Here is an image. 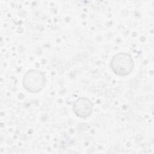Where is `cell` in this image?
<instances>
[{"label":"cell","instance_id":"3","mask_svg":"<svg viewBox=\"0 0 154 154\" xmlns=\"http://www.w3.org/2000/svg\"><path fill=\"white\" fill-rule=\"evenodd\" d=\"M93 103L85 97H79L73 103V111L75 114L80 117L85 119L89 117L93 111Z\"/></svg>","mask_w":154,"mask_h":154},{"label":"cell","instance_id":"2","mask_svg":"<svg viewBox=\"0 0 154 154\" xmlns=\"http://www.w3.org/2000/svg\"><path fill=\"white\" fill-rule=\"evenodd\" d=\"M46 76L40 70L31 69L23 76L22 84L25 89L30 93L40 91L46 84Z\"/></svg>","mask_w":154,"mask_h":154},{"label":"cell","instance_id":"1","mask_svg":"<svg viewBox=\"0 0 154 154\" xmlns=\"http://www.w3.org/2000/svg\"><path fill=\"white\" fill-rule=\"evenodd\" d=\"M110 66L115 74L118 76H125L129 75L132 71L134 63L130 54L121 52L112 57Z\"/></svg>","mask_w":154,"mask_h":154}]
</instances>
